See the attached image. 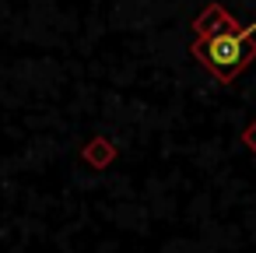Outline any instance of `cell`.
I'll list each match as a JSON object with an SVG mask.
<instances>
[{
    "label": "cell",
    "mask_w": 256,
    "mask_h": 253,
    "mask_svg": "<svg viewBox=\"0 0 256 253\" xmlns=\"http://www.w3.org/2000/svg\"><path fill=\"white\" fill-rule=\"evenodd\" d=\"M252 36H256V22L246 25V29H238V32H210V36H204L200 43H193V57H196L204 67H210L221 81H232V78L256 57Z\"/></svg>",
    "instance_id": "obj_1"
}]
</instances>
